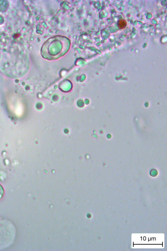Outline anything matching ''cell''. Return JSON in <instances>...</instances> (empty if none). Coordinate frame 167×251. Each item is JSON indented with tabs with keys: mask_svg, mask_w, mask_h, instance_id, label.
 Masks as SVG:
<instances>
[{
	"mask_svg": "<svg viewBox=\"0 0 167 251\" xmlns=\"http://www.w3.org/2000/svg\"><path fill=\"white\" fill-rule=\"evenodd\" d=\"M127 23L124 19H120L118 21L117 26L121 29L125 28L127 25Z\"/></svg>",
	"mask_w": 167,
	"mask_h": 251,
	"instance_id": "cell-1",
	"label": "cell"
},
{
	"mask_svg": "<svg viewBox=\"0 0 167 251\" xmlns=\"http://www.w3.org/2000/svg\"><path fill=\"white\" fill-rule=\"evenodd\" d=\"M4 194V190L3 187L1 184H0V200H1Z\"/></svg>",
	"mask_w": 167,
	"mask_h": 251,
	"instance_id": "cell-2",
	"label": "cell"
}]
</instances>
